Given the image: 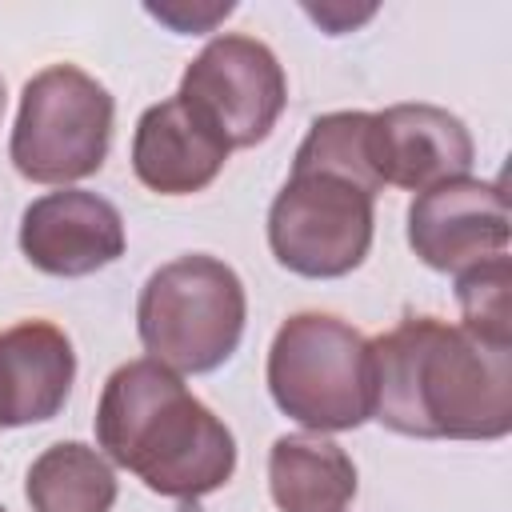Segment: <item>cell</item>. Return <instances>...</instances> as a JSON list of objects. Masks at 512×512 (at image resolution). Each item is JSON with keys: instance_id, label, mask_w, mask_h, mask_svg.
Here are the masks:
<instances>
[{"instance_id": "obj_3", "label": "cell", "mask_w": 512, "mask_h": 512, "mask_svg": "<svg viewBox=\"0 0 512 512\" xmlns=\"http://www.w3.org/2000/svg\"><path fill=\"white\" fill-rule=\"evenodd\" d=\"M244 316L248 300L240 276L204 252L160 264L136 304L140 344L176 376L220 368L244 336Z\"/></svg>"}, {"instance_id": "obj_4", "label": "cell", "mask_w": 512, "mask_h": 512, "mask_svg": "<svg viewBox=\"0 0 512 512\" xmlns=\"http://www.w3.org/2000/svg\"><path fill=\"white\" fill-rule=\"evenodd\" d=\"M268 392L312 432H348L372 416V340L328 312H296L268 348Z\"/></svg>"}, {"instance_id": "obj_7", "label": "cell", "mask_w": 512, "mask_h": 512, "mask_svg": "<svg viewBox=\"0 0 512 512\" xmlns=\"http://www.w3.org/2000/svg\"><path fill=\"white\" fill-rule=\"evenodd\" d=\"M228 148H252L268 140L284 104L288 80L276 52L252 36H216L184 68L176 92Z\"/></svg>"}, {"instance_id": "obj_9", "label": "cell", "mask_w": 512, "mask_h": 512, "mask_svg": "<svg viewBox=\"0 0 512 512\" xmlns=\"http://www.w3.org/2000/svg\"><path fill=\"white\" fill-rule=\"evenodd\" d=\"M20 252L48 276H92L124 256V220L112 200L60 188L24 208Z\"/></svg>"}, {"instance_id": "obj_19", "label": "cell", "mask_w": 512, "mask_h": 512, "mask_svg": "<svg viewBox=\"0 0 512 512\" xmlns=\"http://www.w3.org/2000/svg\"><path fill=\"white\" fill-rule=\"evenodd\" d=\"M0 512H4V504H0Z\"/></svg>"}, {"instance_id": "obj_11", "label": "cell", "mask_w": 512, "mask_h": 512, "mask_svg": "<svg viewBox=\"0 0 512 512\" xmlns=\"http://www.w3.org/2000/svg\"><path fill=\"white\" fill-rule=\"evenodd\" d=\"M228 144L180 100L152 104L132 136V172L160 196H192L208 188L228 164Z\"/></svg>"}, {"instance_id": "obj_8", "label": "cell", "mask_w": 512, "mask_h": 512, "mask_svg": "<svg viewBox=\"0 0 512 512\" xmlns=\"http://www.w3.org/2000/svg\"><path fill=\"white\" fill-rule=\"evenodd\" d=\"M408 244L436 272H464L508 248V196L492 180L456 176L416 192L408 204Z\"/></svg>"}, {"instance_id": "obj_5", "label": "cell", "mask_w": 512, "mask_h": 512, "mask_svg": "<svg viewBox=\"0 0 512 512\" xmlns=\"http://www.w3.org/2000/svg\"><path fill=\"white\" fill-rule=\"evenodd\" d=\"M116 104L76 64H48L24 84L8 156L32 184H72L100 172L112 144Z\"/></svg>"}, {"instance_id": "obj_16", "label": "cell", "mask_w": 512, "mask_h": 512, "mask_svg": "<svg viewBox=\"0 0 512 512\" xmlns=\"http://www.w3.org/2000/svg\"><path fill=\"white\" fill-rule=\"evenodd\" d=\"M508 288H512V264L508 252L488 256L464 272H456V300H460V328L472 332L484 344L512 348V308H508Z\"/></svg>"}, {"instance_id": "obj_2", "label": "cell", "mask_w": 512, "mask_h": 512, "mask_svg": "<svg viewBox=\"0 0 512 512\" xmlns=\"http://www.w3.org/2000/svg\"><path fill=\"white\" fill-rule=\"evenodd\" d=\"M96 440L112 464L172 500H200L236 472L228 424L152 356L108 376L96 404Z\"/></svg>"}, {"instance_id": "obj_6", "label": "cell", "mask_w": 512, "mask_h": 512, "mask_svg": "<svg viewBox=\"0 0 512 512\" xmlns=\"http://www.w3.org/2000/svg\"><path fill=\"white\" fill-rule=\"evenodd\" d=\"M268 248L296 276H348L372 248V192L328 172H292L268 208Z\"/></svg>"}, {"instance_id": "obj_12", "label": "cell", "mask_w": 512, "mask_h": 512, "mask_svg": "<svg viewBox=\"0 0 512 512\" xmlns=\"http://www.w3.org/2000/svg\"><path fill=\"white\" fill-rule=\"evenodd\" d=\"M76 380L72 340L48 320H20L0 332V428L52 420Z\"/></svg>"}, {"instance_id": "obj_14", "label": "cell", "mask_w": 512, "mask_h": 512, "mask_svg": "<svg viewBox=\"0 0 512 512\" xmlns=\"http://www.w3.org/2000/svg\"><path fill=\"white\" fill-rule=\"evenodd\" d=\"M24 496L32 512H108L116 504V472L96 448L64 440L32 460Z\"/></svg>"}, {"instance_id": "obj_13", "label": "cell", "mask_w": 512, "mask_h": 512, "mask_svg": "<svg viewBox=\"0 0 512 512\" xmlns=\"http://www.w3.org/2000/svg\"><path fill=\"white\" fill-rule=\"evenodd\" d=\"M268 492L280 512H344L356 496V464L320 432L280 436L268 452Z\"/></svg>"}, {"instance_id": "obj_17", "label": "cell", "mask_w": 512, "mask_h": 512, "mask_svg": "<svg viewBox=\"0 0 512 512\" xmlns=\"http://www.w3.org/2000/svg\"><path fill=\"white\" fill-rule=\"evenodd\" d=\"M232 12V4H208V8H188V4H148V16L164 20L176 32H208L216 20H224Z\"/></svg>"}, {"instance_id": "obj_15", "label": "cell", "mask_w": 512, "mask_h": 512, "mask_svg": "<svg viewBox=\"0 0 512 512\" xmlns=\"http://www.w3.org/2000/svg\"><path fill=\"white\" fill-rule=\"evenodd\" d=\"M372 112H328L312 120L304 144L296 148L292 172H328L340 180L360 184L364 192H380V176L372 168Z\"/></svg>"}, {"instance_id": "obj_1", "label": "cell", "mask_w": 512, "mask_h": 512, "mask_svg": "<svg viewBox=\"0 0 512 512\" xmlns=\"http://www.w3.org/2000/svg\"><path fill=\"white\" fill-rule=\"evenodd\" d=\"M372 416L420 440H500L512 432V348L404 316L372 340Z\"/></svg>"}, {"instance_id": "obj_10", "label": "cell", "mask_w": 512, "mask_h": 512, "mask_svg": "<svg viewBox=\"0 0 512 512\" xmlns=\"http://www.w3.org/2000/svg\"><path fill=\"white\" fill-rule=\"evenodd\" d=\"M368 144L380 184L412 192L468 176L476 156L464 120L436 104H392L384 112H372Z\"/></svg>"}, {"instance_id": "obj_18", "label": "cell", "mask_w": 512, "mask_h": 512, "mask_svg": "<svg viewBox=\"0 0 512 512\" xmlns=\"http://www.w3.org/2000/svg\"><path fill=\"white\" fill-rule=\"evenodd\" d=\"M0 116H4V80H0Z\"/></svg>"}]
</instances>
